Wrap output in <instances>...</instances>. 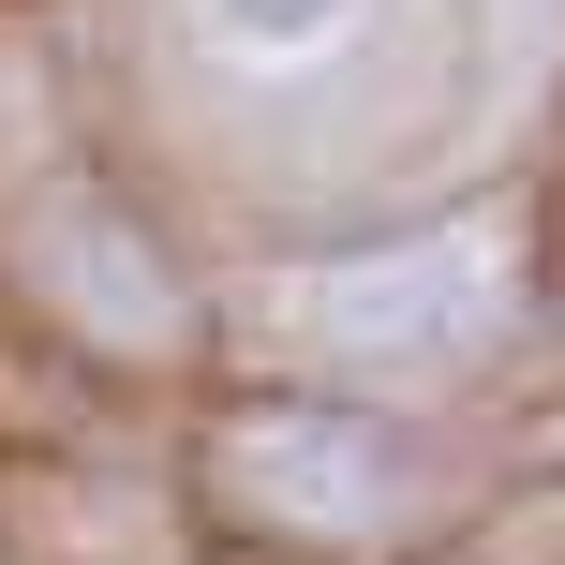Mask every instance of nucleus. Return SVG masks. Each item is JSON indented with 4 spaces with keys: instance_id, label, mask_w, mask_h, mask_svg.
Returning <instances> with one entry per match:
<instances>
[{
    "instance_id": "obj_4",
    "label": "nucleus",
    "mask_w": 565,
    "mask_h": 565,
    "mask_svg": "<svg viewBox=\"0 0 565 565\" xmlns=\"http://www.w3.org/2000/svg\"><path fill=\"white\" fill-rule=\"evenodd\" d=\"M194 15H209V45H238V60H312V45H342L358 0H194Z\"/></svg>"
},
{
    "instance_id": "obj_2",
    "label": "nucleus",
    "mask_w": 565,
    "mask_h": 565,
    "mask_svg": "<svg viewBox=\"0 0 565 565\" xmlns=\"http://www.w3.org/2000/svg\"><path fill=\"white\" fill-rule=\"evenodd\" d=\"M224 491L268 521H298V536H358V521L402 507V447L358 417H328V402H282V417H238L224 431Z\"/></svg>"
},
{
    "instance_id": "obj_1",
    "label": "nucleus",
    "mask_w": 565,
    "mask_h": 565,
    "mask_svg": "<svg viewBox=\"0 0 565 565\" xmlns=\"http://www.w3.org/2000/svg\"><path fill=\"white\" fill-rule=\"evenodd\" d=\"M507 328V224H431L387 238V254H342L312 282V342L372 372H447Z\"/></svg>"
},
{
    "instance_id": "obj_3",
    "label": "nucleus",
    "mask_w": 565,
    "mask_h": 565,
    "mask_svg": "<svg viewBox=\"0 0 565 565\" xmlns=\"http://www.w3.org/2000/svg\"><path fill=\"white\" fill-rule=\"evenodd\" d=\"M45 298L60 312H89V328H105V342H164L179 328V298H164V282H119V268H135V238H119V224H89V209H45Z\"/></svg>"
}]
</instances>
